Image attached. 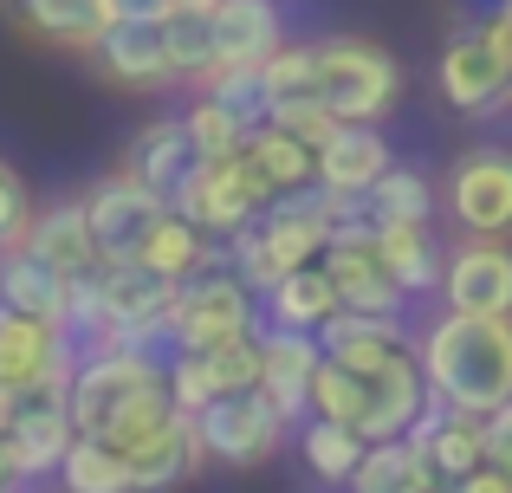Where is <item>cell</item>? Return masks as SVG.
Returning <instances> with one entry per match:
<instances>
[{"label":"cell","mask_w":512,"mask_h":493,"mask_svg":"<svg viewBox=\"0 0 512 493\" xmlns=\"http://www.w3.org/2000/svg\"><path fill=\"white\" fill-rule=\"evenodd\" d=\"M409 357L422 370V390L435 409L493 416L500 403H512V318L435 312L409 338Z\"/></svg>","instance_id":"cell-1"},{"label":"cell","mask_w":512,"mask_h":493,"mask_svg":"<svg viewBox=\"0 0 512 493\" xmlns=\"http://www.w3.org/2000/svg\"><path fill=\"white\" fill-rule=\"evenodd\" d=\"M402 91H409V78H402V59L389 46H376V39H363V33L312 39V98L325 104L338 124L383 130L389 117L402 111Z\"/></svg>","instance_id":"cell-2"},{"label":"cell","mask_w":512,"mask_h":493,"mask_svg":"<svg viewBox=\"0 0 512 493\" xmlns=\"http://www.w3.org/2000/svg\"><path fill=\"white\" fill-rule=\"evenodd\" d=\"M435 215H448L461 241H512V143H474L454 156Z\"/></svg>","instance_id":"cell-3"},{"label":"cell","mask_w":512,"mask_h":493,"mask_svg":"<svg viewBox=\"0 0 512 493\" xmlns=\"http://www.w3.org/2000/svg\"><path fill=\"white\" fill-rule=\"evenodd\" d=\"M253 331H260V305H253V292L240 286L227 266L195 273V279L175 286V299H169V357L221 351V344L253 338Z\"/></svg>","instance_id":"cell-4"},{"label":"cell","mask_w":512,"mask_h":493,"mask_svg":"<svg viewBox=\"0 0 512 493\" xmlns=\"http://www.w3.org/2000/svg\"><path fill=\"white\" fill-rule=\"evenodd\" d=\"M266 202H273V189L253 176L247 156H227V163H188V176L175 182V195H169V208L182 221H195L208 241H227L234 228L260 221Z\"/></svg>","instance_id":"cell-5"},{"label":"cell","mask_w":512,"mask_h":493,"mask_svg":"<svg viewBox=\"0 0 512 493\" xmlns=\"http://www.w3.org/2000/svg\"><path fill=\"white\" fill-rule=\"evenodd\" d=\"M72 364L78 351L59 325L0 305V390H13L20 403H65Z\"/></svg>","instance_id":"cell-6"},{"label":"cell","mask_w":512,"mask_h":493,"mask_svg":"<svg viewBox=\"0 0 512 493\" xmlns=\"http://www.w3.org/2000/svg\"><path fill=\"white\" fill-rule=\"evenodd\" d=\"M188 422H195L201 455L221 461V468H266V461L286 448V435H292V422L279 416L260 390H247V396H214V403L195 409Z\"/></svg>","instance_id":"cell-7"},{"label":"cell","mask_w":512,"mask_h":493,"mask_svg":"<svg viewBox=\"0 0 512 493\" xmlns=\"http://www.w3.org/2000/svg\"><path fill=\"white\" fill-rule=\"evenodd\" d=\"M441 312L512 318V241H454L441 247Z\"/></svg>","instance_id":"cell-8"},{"label":"cell","mask_w":512,"mask_h":493,"mask_svg":"<svg viewBox=\"0 0 512 493\" xmlns=\"http://www.w3.org/2000/svg\"><path fill=\"white\" fill-rule=\"evenodd\" d=\"M435 91L454 117H487V111H506L512 104V85H506V65L480 46V33H454L435 59Z\"/></svg>","instance_id":"cell-9"},{"label":"cell","mask_w":512,"mask_h":493,"mask_svg":"<svg viewBox=\"0 0 512 493\" xmlns=\"http://www.w3.org/2000/svg\"><path fill=\"white\" fill-rule=\"evenodd\" d=\"M208 46H214V78L227 72H260V59L273 46H286V20H279L273 0H221L208 13Z\"/></svg>","instance_id":"cell-10"},{"label":"cell","mask_w":512,"mask_h":493,"mask_svg":"<svg viewBox=\"0 0 512 493\" xmlns=\"http://www.w3.org/2000/svg\"><path fill=\"white\" fill-rule=\"evenodd\" d=\"M312 338H318V357L338 364V370H350V377H376V370H389L396 357H409V325H402V318L331 312Z\"/></svg>","instance_id":"cell-11"},{"label":"cell","mask_w":512,"mask_h":493,"mask_svg":"<svg viewBox=\"0 0 512 493\" xmlns=\"http://www.w3.org/2000/svg\"><path fill=\"white\" fill-rule=\"evenodd\" d=\"M78 208H85V228H91V247H98V260H130V247H137V234L156 221V195H143L130 176H98L85 195H78Z\"/></svg>","instance_id":"cell-12"},{"label":"cell","mask_w":512,"mask_h":493,"mask_svg":"<svg viewBox=\"0 0 512 493\" xmlns=\"http://www.w3.org/2000/svg\"><path fill=\"white\" fill-rule=\"evenodd\" d=\"M130 266L163 279V286H182V279L221 266V241H208V234H201L195 221H182L175 208H156V221L137 234V247H130Z\"/></svg>","instance_id":"cell-13"},{"label":"cell","mask_w":512,"mask_h":493,"mask_svg":"<svg viewBox=\"0 0 512 493\" xmlns=\"http://www.w3.org/2000/svg\"><path fill=\"white\" fill-rule=\"evenodd\" d=\"M396 163V150H389L383 130L370 124H338L325 143L312 150V189L325 195H370L376 176Z\"/></svg>","instance_id":"cell-14"},{"label":"cell","mask_w":512,"mask_h":493,"mask_svg":"<svg viewBox=\"0 0 512 493\" xmlns=\"http://www.w3.org/2000/svg\"><path fill=\"white\" fill-rule=\"evenodd\" d=\"M318 266H325L331 292H338V312H363V318H402V292L396 279L383 273V260H376L370 234L363 241H331L325 253H318Z\"/></svg>","instance_id":"cell-15"},{"label":"cell","mask_w":512,"mask_h":493,"mask_svg":"<svg viewBox=\"0 0 512 493\" xmlns=\"http://www.w3.org/2000/svg\"><path fill=\"white\" fill-rule=\"evenodd\" d=\"M260 247L266 260H273V273H299V266H318V253H325V208H318V189L305 195H273V202L260 208Z\"/></svg>","instance_id":"cell-16"},{"label":"cell","mask_w":512,"mask_h":493,"mask_svg":"<svg viewBox=\"0 0 512 493\" xmlns=\"http://www.w3.org/2000/svg\"><path fill=\"white\" fill-rule=\"evenodd\" d=\"M91 59H98V72L111 78L117 91H143V98H156V91H175L169 59H163V33H156V26H137V20L104 26L98 46H91Z\"/></svg>","instance_id":"cell-17"},{"label":"cell","mask_w":512,"mask_h":493,"mask_svg":"<svg viewBox=\"0 0 512 493\" xmlns=\"http://www.w3.org/2000/svg\"><path fill=\"white\" fill-rule=\"evenodd\" d=\"M78 442L72 416H65V403H26L20 416L7 422V435H0V448H7V468L20 487L33 481H52V468L65 461V448Z\"/></svg>","instance_id":"cell-18"},{"label":"cell","mask_w":512,"mask_h":493,"mask_svg":"<svg viewBox=\"0 0 512 493\" xmlns=\"http://www.w3.org/2000/svg\"><path fill=\"white\" fill-rule=\"evenodd\" d=\"M428 409V390H422V370H415V357H396L389 370H376V377H363V416H357V442H402L409 435V422Z\"/></svg>","instance_id":"cell-19"},{"label":"cell","mask_w":512,"mask_h":493,"mask_svg":"<svg viewBox=\"0 0 512 493\" xmlns=\"http://www.w3.org/2000/svg\"><path fill=\"white\" fill-rule=\"evenodd\" d=\"M20 253H33V260L52 266L59 279H78V273H91V266H104L98 247H91V228H85L78 195L33 208V221H26V234H20Z\"/></svg>","instance_id":"cell-20"},{"label":"cell","mask_w":512,"mask_h":493,"mask_svg":"<svg viewBox=\"0 0 512 493\" xmlns=\"http://www.w3.org/2000/svg\"><path fill=\"white\" fill-rule=\"evenodd\" d=\"M325 364L318 357V338L312 331H260V396L279 409L286 422L305 416V390H312V370Z\"/></svg>","instance_id":"cell-21"},{"label":"cell","mask_w":512,"mask_h":493,"mask_svg":"<svg viewBox=\"0 0 512 493\" xmlns=\"http://www.w3.org/2000/svg\"><path fill=\"white\" fill-rule=\"evenodd\" d=\"M188 143H182V124L175 117H150V124L130 137V150H124V163H117V176H130L143 195H156V202L169 208V195H175V182L188 176Z\"/></svg>","instance_id":"cell-22"},{"label":"cell","mask_w":512,"mask_h":493,"mask_svg":"<svg viewBox=\"0 0 512 493\" xmlns=\"http://www.w3.org/2000/svg\"><path fill=\"white\" fill-rule=\"evenodd\" d=\"M370 247H376V260H383V273L396 279L402 299H428V292L441 286V241H435V228H409V221H376Z\"/></svg>","instance_id":"cell-23"},{"label":"cell","mask_w":512,"mask_h":493,"mask_svg":"<svg viewBox=\"0 0 512 493\" xmlns=\"http://www.w3.org/2000/svg\"><path fill=\"white\" fill-rule=\"evenodd\" d=\"M124 461H130V493H175L188 474L208 468V455H201L195 422H188V416H175L163 435H150L143 448H130Z\"/></svg>","instance_id":"cell-24"},{"label":"cell","mask_w":512,"mask_h":493,"mask_svg":"<svg viewBox=\"0 0 512 493\" xmlns=\"http://www.w3.org/2000/svg\"><path fill=\"white\" fill-rule=\"evenodd\" d=\"M0 7L26 39H46V46H65V52H91L104 33L98 0H0Z\"/></svg>","instance_id":"cell-25"},{"label":"cell","mask_w":512,"mask_h":493,"mask_svg":"<svg viewBox=\"0 0 512 493\" xmlns=\"http://www.w3.org/2000/svg\"><path fill=\"white\" fill-rule=\"evenodd\" d=\"M253 305L266 312L273 331H318L331 312H338V292H331L325 266H299V273H279Z\"/></svg>","instance_id":"cell-26"},{"label":"cell","mask_w":512,"mask_h":493,"mask_svg":"<svg viewBox=\"0 0 512 493\" xmlns=\"http://www.w3.org/2000/svg\"><path fill=\"white\" fill-rule=\"evenodd\" d=\"M175 124H182V143L195 163H227V156H240V143H247V117L234 111V104L208 98V91H188V104L175 111Z\"/></svg>","instance_id":"cell-27"},{"label":"cell","mask_w":512,"mask_h":493,"mask_svg":"<svg viewBox=\"0 0 512 493\" xmlns=\"http://www.w3.org/2000/svg\"><path fill=\"white\" fill-rule=\"evenodd\" d=\"M0 305H7V312H26V318L59 325V318H65V279L52 273V266H39L33 253L7 247V253H0Z\"/></svg>","instance_id":"cell-28"},{"label":"cell","mask_w":512,"mask_h":493,"mask_svg":"<svg viewBox=\"0 0 512 493\" xmlns=\"http://www.w3.org/2000/svg\"><path fill=\"white\" fill-rule=\"evenodd\" d=\"M240 156L253 163V176H260L273 195H305L312 189V150L292 143V137H279L273 124H253L247 143H240Z\"/></svg>","instance_id":"cell-29"},{"label":"cell","mask_w":512,"mask_h":493,"mask_svg":"<svg viewBox=\"0 0 512 493\" xmlns=\"http://www.w3.org/2000/svg\"><path fill=\"white\" fill-rule=\"evenodd\" d=\"M370 221H409V228H435V182L415 163H389L376 176V189L363 195Z\"/></svg>","instance_id":"cell-30"},{"label":"cell","mask_w":512,"mask_h":493,"mask_svg":"<svg viewBox=\"0 0 512 493\" xmlns=\"http://www.w3.org/2000/svg\"><path fill=\"white\" fill-rule=\"evenodd\" d=\"M312 98V39H286V46H273L260 59V72H253V104L266 111H279V104H299Z\"/></svg>","instance_id":"cell-31"},{"label":"cell","mask_w":512,"mask_h":493,"mask_svg":"<svg viewBox=\"0 0 512 493\" xmlns=\"http://www.w3.org/2000/svg\"><path fill=\"white\" fill-rule=\"evenodd\" d=\"M52 481H59V493H130V461L117 455V448L78 435V442L65 448V461L52 468Z\"/></svg>","instance_id":"cell-32"},{"label":"cell","mask_w":512,"mask_h":493,"mask_svg":"<svg viewBox=\"0 0 512 493\" xmlns=\"http://www.w3.org/2000/svg\"><path fill=\"white\" fill-rule=\"evenodd\" d=\"M299 455H305V468L318 474L325 487H350V474H357V461H363V442L344 429V422H318V416H305V429H299Z\"/></svg>","instance_id":"cell-33"},{"label":"cell","mask_w":512,"mask_h":493,"mask_svg":"<svg viewBox=\"0 0 512 493\" xmlns=\"http://www.w3.org/2000/svg\"><path fill=\"white\" fill-rule=\"evenodd\" d=\"M422 474H428V461L409 442H370L344 493H402L409 481H422Z\"/></svg>","instance_id":"cell-34"},{"label":"cell","mask_w":512,"mask_h":493,"mask_svg":"<svg viewBox=\"0 0 512 493\" xmlns=\"http://www.w3.org/2000/svg\"><path fill=\"white\" fill-rule=\"evenodd\" d=\"M305 416L318 422H344L357 435V416H363V377H350L338 364H318L312 370V390H305Z\"/></svg>","instance_id":"cell-35"},{"label":"cell","mask_w":512,"mask_h":493,"mask_svg":"<svg viewBox=\"0 0 512 493\" xmlns=\"http://www.w3.org/2000/svg\"><path fill=\"white\" fill-rule=\"evenodd\" d=\"M260 124H273L279 137H292V143H305V150H318V143L338 130V117H331L318 98H299V104H279V111H266Z\"/></svg>","instance_id":"cell-36"},{"label":"cell","mask_w":512,"mask_h":493,"mask_svg":"<svg viewBox=\"0 0 512 493\" xmlns=\"http://www.w3.org/2000/svg\"><path fill=\"white\" fill-rule=\"evenodd\" d=\"M26 221H33V195H26L20 169H13L7 156H0V253H7V247H20Z\"/></svg>","instance_id":"cell-37"},{"label":"cell","mask_w":512,"mask_h":493,"mask_svg":"<svg viewBox=\"0 0 512 493\" xmlns=\"http://www.w3.org/2000/svg\"><path fill=\"white\" fill-rule=\"evenodd\" d=\"M480 468H500L512 481V403H500L493 416H480Z\"/></svg>","instance_id":"cell-38"},{"label":"cell","mask_w":512,"mask_h":493,"mask_svg":"<svg viewBox=\"0 0 512 493\" xmlns=\"http://www.w3.org/2000/svg\"><path fill=\"white\" fill-rule=\"evenodd\" d=\"M474 33H480V46H487L493 59L506 65V85H512V7H506V0H500V7H493L487 20L474 26Z\"/></svg>","instance_id":"cell-39"},{"label":"cell","mask_w":512,"mask_h":493,"mask_svg":"<svg viewBox=\"0 0 512 493\" xmlns=\"http://www.w3.org/2000/svg\"><path fill=\"white\" fill-rule=\"evenodd\" d=\"M98 7H104V26H117V20L156 26V20H163V0H98Z\"/></svg>","instance_id":"cell-40"},{"label":"cell","mask_w":512,"mask_h":493,"mask_svg":"<svg viewBox=\"0 0 512 493\" xmlns=\"http://www.w3.org/2000/svg\"><path fill=\"white\" fill-rule=\"evenodd\" d=\"M448 493H512V481H506L500 468H474V474H461Z\"/></svg>","instance_id":"cell-41"},{"label":"cell","mask_w":512,"mask_h":493,"mask_svg":"<svg viewBox=\"0 0 512 493\" xmlns=\"http://www.w3.org/2000/svg\"><path fill=\"white\" fill-rule=\"evenodd\" d=\"M221 0H163V13H214Z\"/></svg>","instance_id":"cell-42"},{"label":"cell","mask_w":512,"mask_h":493,"mask_svg":"<svg viewBox=\"0 0 512 493\" xmlns=\"http://www.w3.org/2000/svg\"><path fill=\"white\" fill-rule=\"evenodd\" d=\"M20 409H26V403H20V396H13V390H0V435H7V422H13V416H20Z\"/></svg>","instance_id":"cell-43"},{"label":"cell","mask_w":512,"mask_h":493,"mask_svg":"<svg viewBox=\"0 0 512 493\" xmlns=\"http://www.w3.org/2000/svg\"><path fill=\"white\" fill-rule=\"evenodd\" d=\"M402 493H448V481H441V474H422V481H409Z\"/></svg>","instance_id":"cell-44"},{"label":"cell","mask_w":512,"mask_h":493,"mask_svg":"<svg viewBox=\"0 0 512 493\" xmlns=\"http://www.w3.org/2000/svg\"><path fill=\"white\" fill-rule=\"evenodd\" d=\"M7 487H20V481H13V468H7V448H0V493H7Z\"/></svg>","instance_id":"cell-45"},{"label":"cell","mask_w":512,"mask_h":493,"mask_svg":"<svg viewBox=\"0 0 512 493\" xmlns=\"http://www.w3.org/2000/svg\"><path fill=\"white\" fill-rule=\"evenodd\" d=\"M506 7H512V0H506Z\"/></svg>","instance_id":"cell-46"}]
</instances>
